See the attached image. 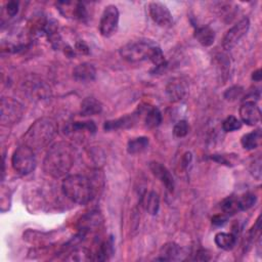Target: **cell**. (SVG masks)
I'll use <instances>...</instances> for the list:
<instances>
[{"instance_id": "7a4b0ae2", "label": "cell", "mask_w": 262, "mask_h": 262, "mask_svg": "<svg viewBox=\"0 0 262 262\" xmlns=\"http://www.w3.org/2000/svg\"><path fill=\"white\" fill-rule=\"evenodd\" d=\"M75 156V148L71 143L57 141L49 146L43 160V170L53 178L66 177L74 166Z\"/></svg>"}, {"instance_id": "3957f363", "label": "cell", "mask_w": 262, "mask_h": 262, "mask_svg": "<svg viewBox=\"0 0 262 262\" xmlns=\"http://www.w3.org/2000/svg\"><path fill=\"white\" fill-rule=\"evenodd\" d=\"M56 132L57 127L52 119L40 118L27 130L23 137V142L33 150H40L50 144Z\"/></svg>"}, {"instance_id": "d6986e66", "label": "cell", "mask_w": 262, "mask_h": 262, "mask_svg": "<svg viewBox=\"0 0 262 262\" xmlns=\"http://www.w3.org/2000/svg\"><path fill=\"white\" fill-rule=\"evenodd\" d=\"M194 38L204 47H209L215 41V32L209 26L196 27L194 30Z\"/></svg>"}, {"instance_id": "8d00e7d4", "label": "cell", "mask_w": 262, "mask_h": 262, "mask_svg": "<svg viewBox=\"0 0 262 262\" xmlns=\"http://www.w3.org/2000/svg\"><path fill=\"white\" fill-rule=\"evenodd\" d=\"M191 160H192V156H191V152L189 151H186L183 156H182V160H181V163H182V166L184 168H187L188 165L191 163Z\"/></svg>"}, {"instance_id": "4dcf8cb0", "label": "cell", "mask_w": 262, "mask_h": 262, "mask_svg": "<svg viewBox=\"0 0 262 262\" xmlns=\"http://www.w3.org/2000/svg\"><path fill=\"white\" fill-rule=\"evenodd\" d=\"M244 94V88L238 85H234L229 87L225 92H224V98L228 101H234L238 98H241Z\"/></svg>"}, {"instance_id": "603a6c76", "label": "cell", "mask_w": 262, "mask_h": 262, "mask_svg": "<svg viewBox=\"0 0 262 262\" xmlns=\"http://www.w3.org/2000/svg\"><path fill=\"white\" fill-rule=\"evenodd\" d=\"M149 140L145 136H139L132 138L127 143V151L130 155H137L144 151L148 146Z\"/></svg>"}, {"instance_id": "9c48e42d", "label": "cell", "mask_w": 262, "mask_h": 262, "mask_svg": "<svg viewBox=\"0 0 262 262\" xmlns=\"http://www.w3.org/2000/svg\"><path fill=\"white\" fill-rule=\"evenodd\" d=\"M148 13L150 18L162 28H169L173 25V16L169 8L162 2L152 1L148 3Z\"/></svg>"}, {"instance_id": "4316f807", "label": "cell", "mask_w": 262, "mask_h": 262, "mask_svg": "<svg viewBox=\"0 0 262 262\" xmlns=\"http://www.w3.org/2000/svg\"><path fill=\"white\" fill-rule=\"evenodd\" d=\"M93 255L94 254H92L91 251H89L86 248H76L71 252V254H69V257L67 258V260H70V261H89V260H94Z\"/></svg>"}, {"instance_id": "52a82bcc", "label": "cell", "mask_w": 262, "mask_h": 262, "mask_svg": "<svg viewBox=\"0 0 262 262\" xmlns=\"http://www.w3.org/2000/svg\"><path fill=\"white\" fill-rule=\"evenodd\" d=\"M120 13L116 5L110 4L104 7L99 19V33L104 38H110L116 34L119 27Z\"/></svg>"}, {"instance_id": "7402d4cb", "label": "cell", "mask_w": 262, "mask_h": 262, "mask_svg": "<svg viewBox=\"0 0 262 262\" xmlns=\"http://www.w3.org/2000/svg\"><path fill=\"white\" fill-rule=\"evenodd\" d=\"M214 242L218 248L225 251H229L234 248L236 244V236L233 233L218 232L215 234Z\"/></svg>"}, {"instance_id": "d6a6232c", "label": "cell", "mask_w": 262, "mask_h": 262, "mask_svg": "<svg viewBox=\"0 0 262 262\" xmlns=\"http://www.w3.org/2000/svg\"><path fill=\"white\" fill-rule=\"evenodd\" d=\"M250 171L255 178L260 179V176H261V158L260 157H258L256 160H254V162L251 165Z\"/></svg>"}, {"instance_id": "1f68e13d", "label": "cell", "mask_w": 262, "mask_h": 262, "mask_svg": "<svg viewBox=\"0 0 262 262\" xmlns=\"http://www.w3.org/2000/svg\"><path fill=\"white\" fill-rule=\"evenodd\" d=\"M188 131H189V126L185 120L178 121L173 127V134L177 138L185 137L188 134Z\"/></svg>"}, {"instance_id": "30bf717a", "label": "cell", "mask_w": 262, "mask_h": 262, "mask_svg": "<svg viewBox=\"0 0 262 262\" xmlns=\"http://www.w3.org/2000/svg\"><path fill=\"white\" fill-rule=\"evenodd\" d=\"M60 13L67 17H72L79 20H85L88 17L87 9L82 2L60 1L56 3Z\"/></svg>"}, {"instance_id": "4fadbf2b", "label": "cell", "mask_w": 262, "mask_h": 262, "mask_svg": "<svg viewBox=\"0 0 262 262\" xmlns=\"http://www.w3.org/2000/svg\"><path fill=\"white\" fill-rule=\"evenodd\" d=\"M168 99L172 102L182 100L187 93V84L181 78H174L168 82L165 88Z\"/></svg>"}, {"instance_id": "8992f818", "label": "cell", "mask_w": 262, "mask_h": 262, "mask_svg": "<svg viewBox=\"0 0 262 262\" xmlns=\"http://www.w3.org/2000/svg\"><path fill=\"white\" fill-rule=\"evenodd\" d=\"M0 110L1 124L6 127H10L17 124L24 115L23 104L11 97L1 98Z\"/></svg>"}, {"instance_id": "2e32d148", "label": "cell", "mask_w": 262, "mask_h": 262, "mask_svg": "<svg viewBox=\"0 0 262 262\" xmlns=\"http://www.w3.org/2000/svg\"><path fill=\"white\" fill-rule=\"evenodd\" d=\"M140 118L138 112L136 111L135 113L131 115H126L124 117H121L116 120H110L106 121L103 125V128L105 131H112V130H117V129H122V128H130L132 127L137 119Z\"/></svg>"}, {"instance_id": "cb8c5ba5", "label": "cell", "mask_w": 262, "mask_h": 262, "mask_svg": "<svg viewBox=\"0 0 262 262\" xmlns=\"http://www.w3.org/2000/svg\"><path fill=\"white\" fill-rule=\"evenodd\" d=\"M260 140H261V131L260 129H257L255 131H252L243 135L241 139V143L245 149L253 150L258 147Z\"/></svg>"}, {"instance_id": "83f0119b", "label": "cell", "mask_w": 262, "mask_h": 262, "mask_svg": "<svg viewBox=\"0 0 262 262\" xmlns=\"http://www.w3.org/2000/svg\"><path fill=\"white\" fill-rule=\"evenodd\" d=\"M73 132H85L94 134L96 132V125L93 121H85V122H75L72 125Z\"/></svg>"}, {"instance_id": "ba28073f", "label": "cell", "mask_w": 262, "mask_h": 262, "mask_svg": "<svg viewBox=\"0 0 262 262\" xmlns=\"http://www.w3.org/2000/svg\"><path fill=\"white\" fill-rule=\"evenodd\" d=\"M250 29V19L245 16L235 23L223 36L222 47L224 50H231L248 33Z\"/></svg>"}, {"instance_id": "836d02e7", "label": "cell", "mask_w": 262, "mask_h": 262, "mask_svg": "<svg viewBox=\"0 0 262 262\" xmlns=\"http://www.w3.org/2000/svg\"><path fill=\"white\" fill-rule=\"evenodd\" d=\"M19 4L17 1H9L6 3V12L9 16H14L18 12Z\"/></svg>"}, {"instance_id": "ac0fdd59", "label": "cell", "mask_w": 262, "mask_h": 262, "mask_svg": "<svg viewBox=\"0 0 262 262\" xmlns=\"http://www.w3.org/2000/svg\"><path fill=\"white\" fill-rule=\"evenodd\" d=\"M180 256H181L180 246L174 242H169L162 246L160 250V257H158L156 260L172 261V260L180 259Z\"/></svg>"}, {"instance_id": "5bb4252c", "label": "cell", "mask_w": 262, "mask_h": 262, "mask_svg": "<svg viewBox=\"0 0 262 262\" xmlns=\"http://www.w3.org/2000/svg\"><path fill=\"white\" fill-rule=\"evenodd\" d=\"M149 169L154 176H156L162 182L168 191L172 192L174 190V178L166 166L159 162H150Z\"/></svg>"}, {"instance_id": "f546056e", "label": "cell", "mask_w": 262, "mask_h": 262, "mask_svg": "<svg viewBox=\"0 0 262 262\" xmlns=\"http://www.w3.org/2000/svg\"><path fill=\"white\" fill-rule=\"evenodd\" d=\"M256 195L251 192H246L242 195H238V204L241 211H246L252 208L256 203Z\"/></svg>"}, {"instance_id": "74e56055", "label": "cell", "mask_w": 262, "mask_h": 262, "mask_svg": "<svg viewBox=\"0 0 262 262\" xmlns=\"http://www.w3.org/2000/svg\"><path fill=\"white\" fill-rule=\"evenodd\" d=\"M261 78H262V74H261V70L258 69L256 70L255 72H253L252 74V79L256 82H260L261 81Z\"/></svg>"}, {"instance_id": "ffe728a7", "label": "cell", "mask_w": 262, "mask_h": 262, "mask_svg": "<svg viewBox=\"0 0 262 262\" xmlns=\"http://www.w3.org/2000/svg\"><path fill=\"white\" fill-rule=\"evenodd\" d=\"M102 111L101 102L94 97H86L81 102L80 114L81 116H94L100 114Z\"/></svg>"}, {"instance_id": "44dd1931", "label": "cell", "mask_w": 262, "mask_h": 262, "mask_svg": "<svg viewBox=\"0 0 262 262\" xmlns=\"http://www.w3.org/2000/svg\"><path fill=\"white\" fill-rule=\"evenodd\" d=\"M142 206L149 215H157L160 208V196L156 191H147L142 198Z\"/></svg>"}, {"instance_id": "9a60e30c", "label": "cell", "mask_w": 262, "mask_h": 262, "mask_svg": "<svg viewBox=\"0 0 262 262\" xmlns=\"http://www.w3.org/2000/svg\"><path fill=\"white\" fill-rule=\"evenodd\" d=\"M139 116L143 115V121L147 128H157L162 123V113L157 106H139L136 110Z\"/></svg>"}, {"instance_id": "8fae6325", "label": "cell", "mask_w": 262, "mask_h": 262, "mask_svg": "<svg viewBox=\"0 0 262 262\" xmlns=\"http://www.w3.org/2000/svg\"><path fill=\"white\" fill-rule=\"evenodd\" d=\"M239 117L243 123L249 126H255L261 120L260 107L256 101L247 100L239 107Z\"/></svg>"}, {"instance_id": "484cf974", "label": "cell", "mask_w": 262, "mask_h": 262, "mask_svg": "<svg viewBox=\"0 0 262 262\" xmlns=\"http://www.w3.org/2000/svg\"><path fill=\"white\" fill-rule=\"evenodd\" d=\"M113 253H114L113 238H108L99 245L96 254H94L95 255L94 260H99V261L107 260L113 255Z\"/></svg>"}, {"instance_id": "f1b7e54d", "label": "cell", "mask_w": 262, "mask_h": 262, "mask_svg": "<svg viewBox=\"0 0 262 262\" xmlns=\"http://www.w3.org/2000/svg\"><path fill=\"white\" fill-rule=\"evenodd\" d=\"M242 121L234 116H228L222 122V129L225 132H233L241 129Z\"/></svg>"}, {"instance_id": "d590c367", "label": "cell", "mask_w": 262, "mask_h": 262, "mask_svg": "<svg viewBox=\"0 0 262 262\" xmlns=\"http://www.w3.org/2000/svg\"><path fill=\"white\" fill-rule=\"evenodd\" d=\"M226 221H227V217L223 213L222 214H217V215L213 216V218H212V224H214L216 226L223 225Z\"/></svg>"}, {"instance_id": "e575fe53", "label": "cell", "mask_w": 262, "mask_h": 262, "mask_svg": "<svg viewBox=\"0 0 262 262\" xmlns=\"http://www.w3.org/2000/svg\"><path fill=\"white\" fill-rule=\"evenodd\" d=\"M75 51H77L79 53H82V54H87V53H89V47L87 46V44L83 40H79V41L76 42Z\"/></svg>"}, {"instance_id": "e0dca14e", "label": "cell", "mask_w": 262, "mask_h": 262, "mask_svg": "<svg viewBox=\"0 0 262 262\" xmlns=\"http://www.w3.org/2000/svg\"><path fill=\"white\" fill-rule=\"evenodd\" d=\"M96 70L92 63L82 62L77 64L73 70V77L79 82H90L95 79Z\"/></svg>"}, {"instance_id": "5b68a950", "label": "cell", "mask_w": 262, "mask_h": 262, "mask_svg": "<svg viewBox=\"0 0 262 262\" xmlns=\"http://www.w3.org/2000/svg\"><path fill=\"white\" fill-rule=\"evenodd\" d=\"M35 150L23 144L18 146L12 154L11 166L13 170L20 175H28L36 168Z\"/></svg>"}, {"instance_id": "7c38bea8", "label": "cell", "mask_w": 262, "mask_h": 262, "mask_svg": "<svg viewBox=\"0 0 262 262\" xmlns=\"http://www.w3.org/2000/svg\"><path fill=\"white\" fill-rule=\"evenodd\" d=\"M102 224V217L98 212H89L81 217L78 222V228L81 236L96 231Z\"/></svg>"}, {"instance_id": "6da1fadb", "label": "cell", "mask_w": 262, "mask_h": 262, "mask_svg": "<svg viewBox=\"0 0 262 262\" xmlns=\"http://www.w3.org/2000/svg\"><path fill=\"white\" fill-rule=\"evenodd\" d=\"M121 57L131 63L150 61L155 68L152 73H160L167 67V61L161 47L150 39H139L130 41L119 50Z\"/></svg>"}, {"instance_id": "d4e9b609", "label": "cell", "mask_w": 262, "mask_h": 262, "mask_svg": "<svg viewBox=\"0 0 262 262\" xmlns=\"http://www.w3.org/2000/svg\"><path fill=\"white\" fill-rule=\"evenodd\" d=\"M221 210L225 215H234L237 212H241L238 204V195H230L224 199L221 203Z\"/></svg>"}, {"instance_id": "277c9868", "label": "cell", "mask_w": 262, "mask_h": 262, "mask_svg": "<svg viewBox=\"0 0 262 262\" xmlns=\"http://www.w3.org/2000/svg\"><path fill=\"white\" fill-rule=\"evenodd\" d=\"M61 190L70 201L78 205H86L94 195L90 179L81 174H70L63 177Z\"/></svg>"}]
</instances>
